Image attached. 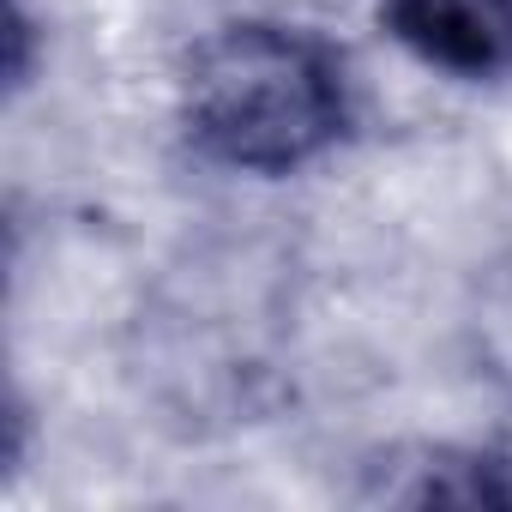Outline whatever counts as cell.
<instances>
[{"mask_svg":"<svg viewBox=\"0 0 512 512\" xmlns=\"http://www.w3.org/2000/svg\"><path fill=\"white\" fill-rule=\"evenodd\" d=\"M350 121V67L308 25L235 19L205 31L181 67V133L235 175H296L338 151Z\"/></svg>","mask_w":512,"mask_h":512,"instance_id":"6da1fadb","label":"cell"},{"mask_svg":"<svg viewBox=\"0 0 512 512\" xmlns=\"http://www.w3.org/2000/svg\"><path fill=\"white\" fill-rule=\"evenodd\" d=\"M380 19L434 73L452 79L512 73V0H380Z\"/></svg>","mask_w":512,"mask_h":512,"instance_id":"7a4b0ae2","label":"cell"}]
</instances>
